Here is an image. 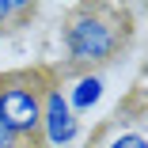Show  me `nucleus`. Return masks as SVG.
I'll list each match as a JSON object with an SVG mask.
<instances>
[{
  "label": "nucleus",
  "instance_id": "2",
  "mask_svg": "<svg viewBox=\"0 0 148 148\" xmlns=\"http://www.w3.org/2000/svg\"><path fill=\"white\" fill-rule=\"evenodd\" d=\"M46 84L38 72H12L0 76V125L12 129L31 148L42 144V95Z\"/></svg>",
  "mask_w": 148,
  "mask_h": 148
},
{
  "label": "nucleus",
  "instance_id": "1",
  "mask_svg": "<svg viewBox=\"0 0 148 148\" xmlns=\"http://www.w3.org/2000/svg\"><path fill=\"white\" fill-rule=\"evenodd\" d=\"M125 38H129V23L110 4H80V8H72V15L65 19V31H61L69 61L76 69H87V72L114 61L122 53Z\"/></svg>",
  "mask_w": 148,
  "mask_h": 148
},
{
  "label": "nucleus",
  "instance_id": "7",
  "mask_svg": "<svg viewBox=\"0 0 148 148\" xmlns=\"http://www.w3.org/2000/svg\"><path fill=\"white\" fill-rule=\"evenodd\" d=\"M0 148H31V144H27V140H19L12 129H4V125H0Z\"/></svg>",
  "mask_w": 148,
  "mask_h": 148
},
{
  "label": "nucleus",
  "instance_id": "3",
  "mask_svg": "<svg viewBox=\"0 0 148 148\" xmlns=\"http://www.w3.org/2000/svg\"><path fill=\"white\" fill-rule=\"evenodd\" d=\"M80 137V118L72 114L65 91L57 84H46V95H42V140L53 148H65Z\"/></svg>",
  "mask_w": 148,
  "mask_h": 148
},
{
  "label": "nucleus",
  "instance_id": "5",
  "mask_svg": "<svg viewBox=\"0 0 148 148\" xmlns=\"http://www.w3.org/2000/svg\"><path fill=\"white\" fill-rule=\"evenodd\" d=\"M23 15H34V4H27V0H0V31H8Z\"/></svg>",
  "mask_w": 148,
  "mask_h": 148
},
{
  "label": "nucleus",
  "instance_id": "4",
  "mask_svg": "<svg viewBox=\"0 0 148 148\" xmlns=\"http://www.w3.org/2000/svg\"><path fill=\"white\" fill-rule=\"evenodd\" d=\"M65 99H69L72 114L80 118L84 110H91V106L103 99V76H99V72H84V76L76 80V87H72V95H65Z\"/></svg>",
  "mask_w": 148,
  "mask_h": 148
},
{
  "label": "nucleus",
  "instance_id": "6",
  "mask_svg": "<svg viewBox=\"0 0 148 148\" xmlns=\"http://www.w3.org/2000/svg\"><path fill=\"white\" fill-rule=\"evenodd\" d=\"M99 148H148V140H144L140 129H118V133H110Z\"/></svg>",
  "mask_w": 148,
  "mask_h": 148
}]
</instances>
